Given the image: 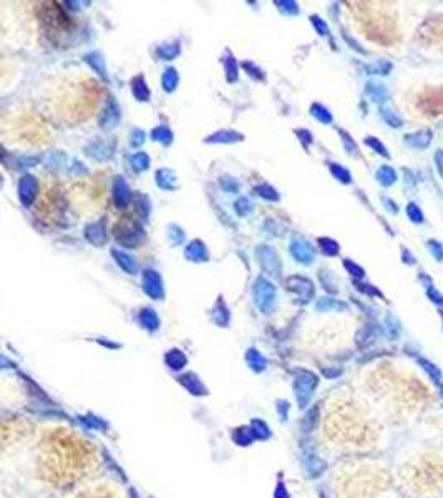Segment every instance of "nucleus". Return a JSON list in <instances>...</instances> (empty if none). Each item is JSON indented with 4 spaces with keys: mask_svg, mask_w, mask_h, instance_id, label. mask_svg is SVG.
<instances>
[{
    "mask_svg": "<svg viewBox=\"0 0 443 498\" xmlns=\"http://www.w3.org/2000/svg\"><path fill=\"white\" fill-rule=\"evenodd\" d=\"M170 239L173 241V244H179L184 239V235H183V231L179 229V227L176 226H173L170 227Z\"/></svg>",
    "mask_w": 443,
    "mask_h": 498,
    "instance_id": "obj_29",
    "label": "nucleus"
},
{
    "mask_svg": "<svg viewBox=\"0 0 443 498\" xmlns=\"http://www.w3.org/2000/svg\"><path fill=\"white\" fill-rule=\"evenodd\" d=\"M35 193H37V181H35V178L33 176L22 178V181L19 184V195L23 205H30L33 201Z\"/></svg>",
    "mask_w": 443,
    "mask_h": 498,
    "instance_id": "obj_7",
    "label": "nucleus"
},
{
    "mask_svg": "<svg viewBox=\"0 0 443 498\" xmlns=\"http://www.w3.org/2000/svg\"><path fill=\"white\" fill-rule=\"evenodd\" d=\"M186 256L193 261H206L208 257V251L205 248V244L199 241H193L188 248H186Z\"/></svg>",
    "mask_w": 443,
    "mask_h": 498,
    "instance_id": "obj_11",
    "label": "nucleus"
},
{
    "mask_svg": "<svg viewBox=\"0 0 443 498\" xmlns=\"http://www.w3.org/2000/svg\"><path fill=\"white\" fill-rule=\"evenodd\" d=\"M377 178L380 179V183L390 184V183H393V179H395V173L390 170V168H382V170L377 173Z\"/></svg>",
    "mask_w": 443,
    "mask_h": 498,
    "instance_id": "obj_23",
    "label": "nucleus"
},
{
    "mask_svg": "<svg viewBox=\"0 0 443 498\" xmlns=\"http://www.w3.org/2000/svg\"><path fill=\"white\" fill-rule=\"evenodd\" d=\"M87 238L88 241H92L95 244H103L105 243V233H103V224L97 223V224H92L87 229Z\"/></svg>",
    "mask_w": 443,
    "mask_h": 498,
    "instance_id": "obj_14",
    "label": "nucleus"
},
{
    "mask_svg": "<svg viewBox=\"0 0 443 498\" xmlns=\"http://www.w3.org/2000/svg\"><path fill=\"white\" fill-rule=\"evenodd\" d=\"M156 178H158V186H161V188H165V189L176 188L175 175H173L170 170H161V171H158Z\"/></svg>",
    "mask_w": 443,
    "mask_h": 498,
    "instance_id": "obj_16",
    "label": "nucleus"
},
{
    "mask_svg": "<svg viewBox=\"0 0 443 498\" xmlns=\"http://www.w3.org/2000/svg\"><path fill=\"white\" fill-rule=\"evenodd\" d=\"M291 253L299 262H310L314 257L312 248L304 241H294L291 244Z\"/></svg>",
    "mask_w": 443,
    "mask_h": 498,
    "instance_id": "obj_10",
    "label": "nucleus"
},
{
    "mask_svg": "<svg viewBox=\"0 0 443 498\" xmlns=\"http://www.w3.org/2000/svg\"><path fill=\"white\" fill-rule=\"evenodd\" d=\"M226 71H227V79H229V82H234L237 67H236V62L231 57H227V60H226Z\"/></svg>",
    "mask_w": 443,
    "mask_h": 498,
    "instance_id": "obj_27",
    "label": "nucleus"
},
{
    "mask_svg": "<svg viewBox=\"0 0 443 498\" xmlns=\"http://www.w3.org/2000/svg\"><path fill=\"white\" fill-rule=\"evenodd\" d=\"M218 138H223L221 141H237V140H241V135L232 133V131H227V133L221 131V133H218V135H214V136L209 138V141H216Z\"/></svg>",
    "mask_w": 443,
    "mask_h": 498,
    "instance_id": "obj_26",
    "label": "nucleus"
},
{
    "mask_svg": "<svg viewBox=\"0 0 443 498\" xmlns=\"http://www.w3.org/2000/svg\"><path fill=\"white\" fill-rule=\"evenodd\" d=\"M312 113H314V117H315L317 120H320V122H324V123H331V122H332V117L329 115L326 108L314 105V106H312Z\"/></svg>",
    "mask_w": 443,
    "mask_h": 498,
    "instance_id": "obj_24",
    "label": "nucleus"
},
{
    "mask_svg": "<svg viewBox=\"0 0 443 498\" xmlns=\"http://www.w3.org/2000/svg\"><path fill=\"white\" fill-rule=\"evenodd\" d=\"M312 20H314V25H315L317 30H320L322 33H326V32H327V27L320 22V19H312Z\"/></svg>",
    "mask_w": 443,
    "mask_h": 498,
    "instance_id": "obj_37",
    "label": "nucleus"
},
{
    "mask_svg": "<svg viewBox=\"0 0 443 498\" xmlns=\"http://www.w3.org/2000/svg\"><path fill=\"white\" fill-rule=\"evenodd\" d=\"M153 138L156 141H161V143H165V145H168L171 140H173V133L170 131V128H166V127H158V128H154L153 130Z\"/></svg>",
    "mask_w": 443,
    "mask_h": 498,
    "instance_id": "obj_19",
    "label": "nucleus"
},
{
    "mask_svg": "<svg viewBox=\"0 0 443 498\" xmlns=\"http://www.w3.org/2000/svg\"><path fill=\"white\" fill-rule=\"evenodd\" d=\"M75 498H123L116 485L108 482H95L78 490Z\"/></svg>",
    "mask_w": 443,
    "mask_h": 498,
    "instance_id": "obj_3",
    "label": "nucleus"
},
{
    "mask_svg": "<svg viewBox=\"0 0 443 498\" xmlns=\"http://www.w3.org/2000/svg\"><path fill=\"white\" fill-rule=\"evenodd\" d=\"M143 283H145V291L151 297H161V296H163V289H161V278H159L158 273L145 271V274H143Z\"/></svg>",
    "mask_w": 443,
    "mask_h": 498,
    "instance_id": "obj_6",
    "label": "nucleus"
},
{
    "mask_svg": "<svg viewBox=\"0 0 443 498\" xmlns=\"http://www.w3.org/2000/svg\"><path fill=\"white\" fill-rule=\"evenodd\" d=\"M38 448V472L47 482L55 485L73 483L95 462V448L68 429L49 430Z\"/></svg>",
    "mask_w": 443,
    "mask_h": 498,
    "instance_id": "obj_1",
    "label": "nucleus"
},
{
    "mask_svg": "<svg viewBox=\"0 0 443 498\" xmlns=\"http://www.w3.org/2000/svg\"><path fill=\"white\" fill-rule=\"evenodd\" d=\"M131 88H133V95H135V97L138 98L140 101L148 100L149 92H148V88H146V83L143 82L141 76H138V79H135L133 82H131Z\"/></svg>",
    "mask_w": 443,
    "mask_h": 498,
    "instance_id": "obj_17",
    "label": "nucleus"
},
{
    "mask_svg": "<svg viewBox=\"0 0 443 498\" xmlns=\"http://www.w3.org/2000/svg\"><path fill=\"white\" fill-rule=\"evenodd\" d=\"M256 297L257 302H259L262 308H264V302H272L274 299V287L272 284L266 279H257L256 283Z\"/></svg>",
    "mask_w": 443,
    "mask_h": 498,
    "instance_id": "obj_8",
    "label": "nucleus"
},
{
    "mask_svg": "<svg viewBox=\"0 0 443 498\" xmlns=\"http://www.w3.org/2000/svg\"><path fill=\"white\" fill-rule=\"evenodd\" d=\"M115 238L119 244L127 246V248H135L143 239V229L133 219L125 218L122 223L115 226Z\"/></svg>",
    "mask_w": 443,
    "mask_h": 498,
    "instance_id": "obj_2",
    "label": "nucleus"
},
{
    "mask_svg": "<svg viewBox=\"0 0 443 498\" xmlns=\"http://www.w3.org/2000/svg\"><path fill=\"white\" fill-rule=\"evenodd\" d=\"M319 243L322 244V249H324L327 254H335L339 251L337 244H335L334 241H331V239H320Z\"/></svg>",
    "mask_w": 443,
    "mask_h": 498,
    "instance_id": "obj_30",
    "label": "nucleus"
},
{
    "mask_svg": "<svg viewBox=\"0 0 443 498\" xmlns=\"http://www.w3.org/2000/svg\"><path fill=\"white\" fill-rule=\"evenodd\" d=\"M143 140H145V133H143V131L135 130L133 133H131V143H133V145H136V146L141 145Z\"/></svg>",
    "mask_w": 443,
    "mask_h": 498,
    "instance_id": "obj_32",
    "label": "nucleus"
},
{
    "mask_svg": "<svg viewBox=\"0 0 443 498\" xmlns=\"http://www.w3.org/2000/svg\"><path fill=\"white\" fill-rule=\"evenodd\" d=\"M113 256H115L116 257V261H118V264H119V266H122L123 269H125V271H127V273H130V274H133V273H136V262L133 261V259H131V257L128 256V254H125V253H119V251H113Z\"/></svg>",
    "mask_w": 443,
    "mask_h": 498,
    "instance_id": "obj_15",
    "label": "nucleus"
},
{
    "mask_svg": "<svg viewBox=\"0 0 443 498\" xmlns=\"http://www.w3.org/2000/svg\"><path fill=\"white\" fill-rule=\"evenodd\" d=\"M420 106L432 115L443 111V90H428L420 100Z\"/></svg>",
    "mask_w": 443,
    "mask_h": 498,
    "instance_id": "obj_5",
    "label": "nucleus"
},
{
    "mask_svg": "<svg viewBox=\"0 0 443 498\" xmlns=\"http://www.w3.org/2000/svg\"><path fill=\"white\" fill-rule=\"evenodd\" d=\"M28 429V424H25L20 418H12V420H4V427H2V442L4 445H9L10 442H15L17 439L25 435V432Z\"/></svg>",
    "mask_w": 443,
    "mask_h": 498,
    "instance_id": "obj_4",
    "label": "nucleus"
},
{
    "mask_svg": "<svg viewBox=\"0 0 443 498\" xmlns=\"http://www.w3.org/2000/svg\"><path fill=\"white\" fill-rule=\"evenodd\" d=\"M236 209H237V213L239 214H246L248 211H249V209H251V206H249V201L246 200V198H243V200H239L237 203H236Z\"/></svg>",
    "mask_w": 443,
    "mask_h": 498,
    "instance_id": "obj_31",
    "label": "nucleus"
},
{
    "mask_svg": "<svg viewBox=\"0 0 443 498\" xmlns=\"http://www.w3.org/2000/svg\"><path fill=\"white\" fill-rule=\"evenodd\" d=\"M418 364H420V367L427 372L428 377L432 379L433 382L436 384H441L443 382V374H441V370L436 367L435 364H432L430 361H427V359H418Z\"/></svg>",
    "mask_w": 443,
    "mask_h": 498,
    "instance_id": "obj_13",
    "label": "nucleus"
},
{
    "mask_svg": "<svg viewBox=\"0 0 443 498\" xmlns=\"http://www.w3.org/2000/svg\"><path fill=\"white\" fill-rule=\"evenodd\" d=\"M331 171L340 179V181H344V183H349L350 181V175L344 170V168H340L339 165H332L331 166Z\"/></svg>",
    "mask_w": 443,
    "mask_h": 498,
    "instance_id": "obj_28",
    "label": "nucleus"
},
{
    "mask_svg": "<svg viewBox=\"0 0 443 498\" xmlns=\"http://www.w3.org/2000/svg\"><path fill=\"white\" fill-rule=\"evenodd\" d=\"M179 53V47L178 44H170V45H163V47H159V50H158V55L159 57H163L166 60H171L173 57H176Z\"/></svg>",
    "mask_w": 443,
    "mask_h": 498,
    "instance_id": "obj_22",
    "label": "nucleus"
},
{
    "mask_svg": "<svg viewBox=\"0 0 443 498\" xmlns=\"http://www.w3.org/2000/svg\"><path fill=\"white\" fill-rule=\"evenodd\" d=\"M407 141L410 143L412 146H427L430 143V135L428 133H417L412 136H407Z\"/></svg>",
    "mask_w": 443,
    "mask_h": 498,
    "instance_id": "obj_21",
    "label": "nucleus"
},
{
    "mask_svg": "<svg viewBox=\"0 0 443 498\" xmlns=\"http://www.w3.org/2000/svg\"><path fill=\"white\" fill-rule=\"evenodd\" d=\"M345 267H347V269H350V271H352V274H354V276H362V274H364V271H362L360 267H358V266H355V264L349 262V261L345 262Z\"/></svg>",
    "mask_w": 443,
    "mask_h": 498,
    "instance_id": "obj_34",
    "label": "nucleus"
},
{
    "mask_svg": "<svg viewBox=\"0 0 443 498\" xmlns=\"http://www.w3.org/2000/svg\"><path fill=\"white\" fill-rule=\"evenodd\" d=\"M131 165L135 166V170L143 171L146 170L148 165H149V158L146 157V153H136L131 157Z\"/></svg>",
    "mask_w": 443,
    "mask_h": 498,
    "instance_id": "obj_20",
    "label": "nucleus"
},
{
    "mask_svg": "<svg viewBox=\"0 0 443 498\" xmlns=\"http://www.w3.org/2000/svg\"><path fill=\"white\" fill-rule=\"evenodd\" d=\"M130 198H131V195H130V189H128L127 183H125L122 178H118V181L115 183V201H116V205L125 206L130 201Z\"/></svg>",
    "mask_w": 443,
    "mask_h": 498,
    "instance_id": "obj_12",
    "label": "nucleus"
},
{
    "mask_svg": "<svg viewBox=\"0 0 443 498\" xmlns=\"http://www.w3.org/2000/svg\"><path fill=\"white\" fill-rule=\"evenodd\" d=\"M176 83H178V75L176 71L173 68H168L163 75V87L166 92H173L176 88Z\"/></svg>",
    "mask_w": 443,
    "mask_h": 498,
    "instance_id": "obj_18",
    "label": "nucleus"
},
{
    "mask_svg": "<svg viewBox=\"0 0 443 498\" xmlns=\"http://www.w3.org/2000/svg\"><path fill=\"white\" fill-rule=\"evenodd\" d=\"M409 214L412 216V218H417V221H422V214H420V211H418V209L414 205L409 206Z\"/></svg>",
    "mask_w": 443,
    "mask_h": 498,
    "instance_id": "obj_35",
    "label": "nucleus"
},
{
    "mask_svg": "<svg viewBox=\"0 0 443 498\" xmlns=\"http://www.w3.org/2000/svg\"><path fill=\"white\" fill-rule=\"evenodd\" d=\"M367 143H369V145H370V146H372V148H375V149H379V151H380V155H387V151H385V148H384V146H382V145H380V143H379V141H377V140H374V138H369V140H367Z\"/></svg>",
    "mask_w": 443,
    "mask_h": 498,
    "instance_id": "obj_33",
    "label": "nucleus"
},
{
    "mask_svg": "<svg viewBox=\"0 0 443 498\" xmlns=\"http://www.w3.org/2000/svg\"><path fill=\"white\" fill-rule=\"evenodd\" d=\"M257 193H259L262 198H266V200H272V201H276L277 200V193H276V191H274L272 188H269V186H266V184H262V186H257Z\"/></svg>",
    "mask_w": 443,
    "mask_h": 498,
    "instance_id": "obj_25",
    "label": "nucleus"
},
{
    "mask_svg": "<svg viewBox=\"0 0 443 498\" xmlns=\"http://www.w3.org/2000/svg\"><path fill=\"white\" fill-rule=\"evenodd\" d=\"M430 249H432L433 251V253H435V256L436 257H441L443 256V251L438 248V244H436L435 241H432V243H430Z\"/></svg>",
    "mask_w": 443,
    "mask_h": 498,
    "instance_id": "obj_36",
    "label": "nucleus"
},
{
    "mask_svg": "<svg viewBox=\"0 0 443 498\" xmlns=\"http://www.w3.org/2000/svg\"><path fill=\"white\" fill-rule=\"evenodd\" d=\"M440 394H441V397H443V382L440 384Z\"/></svg>",
    "mask_w": 443,
    "mask_h": 498,
    "instance_id": "obj_38",
    "label": "nucleus"
},
{
    "mask_svg": "<svg viewBox=\"0 0 443 498\" xmlns=\"http://www.w3.org/2000/svg\"><path fill=\"white\" fill-rule=\"evenodd\" d=\"M44 20L47 23H50L52 27H60V25H65V20H68V19L63 15V12L60 10L57 4H49V7L44 9Z\"/></svg>",
    "mask_w": 443,
    "mask_h": 498,
    "instance_id": "obj_9",
    "label": "nucleus"
}]
</instances>
